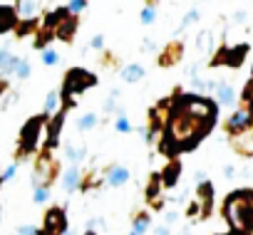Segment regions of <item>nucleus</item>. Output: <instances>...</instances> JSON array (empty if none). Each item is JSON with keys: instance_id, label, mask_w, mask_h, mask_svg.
I'll list each match as a JSON object with an SVG mask.
<instances>
[{"instance_id": "1", "label": "nucleus", "mask_w": 253, "mask_h": 235, "mask_svg": "<svg viewBox=\"0 0 253 235\" xmlns=\"http://www.w3.org/2000/svg\"><path fill=\"white\" fill-rule=\"evenodd\" d=\"M209 124L194 119V116H189L186 111L181 109H174L171 106V114H169V122L164 127V139L159 144V151L164 154H179V151H189L194 149L206 134H209Z\"/></svg>"}, {"instance_id": "2", "label": "nucleus", "mask_w": 253, "mask_h": 235, "mask_svg": "<svg viewBox=\"0 0 253 235\" xmlns=\"http://www.w3.org/2000/svg\"><path fill=\"white\" fill-rule=\"evenodd\" d=\"M223 218L231 225V233L251 235L253 233V188L233 191L223 201Z\"/></svg>"}, {"instance_id": "3", "label": "nucleus", "mask_w": 253, "mask_h": 235, "mask_svg": "<svg viewBox=\"0 0 253 235\" xmlns=\"http://www.w3.org/2000/svg\"><path fill=\"white\" fill-rule=\"evenodd\" d=\"M171 106L186 111L189 116H194V119H199L209 127H213L218 119V104L201 94H181V89H176V94L171 97Z\"/></svg>"}, {"instance_id": "4", "label": "nucleus", "mask_w": 253, "mask_h": 235, "mask_svg": "<svg viewBox=\"0 0 253 235\" xmlns=\"http://www.w3.org/2000/svg\"><path fill=\"white\" fill-rule=\"evenodd\" d=\"M60 176V161L55 159L52 151H40L35 164H33V186L35 188H50Z\"/></svg>"}, {"instance_id": "5", "label": "nucleus", "mask_w": 253, "mask_h": 235, "mask_svg": "<svg viewBox=\"0 0 253 235\" xmlns=\"http://www.w3.org/2000/svg\"><path fill=\"white\" fill-rule=\"evenodd\" d=\"M97 84V77L94 74H89L87 69H82V67H72V69H67V74H65V82H62V99L65 101H75V97L77 94H82V92H87L89 87H94Z\"/></svg>"}, {"instance_id": "6", "label": "nucleus", "mask_w": 253, "mask_h": 235, "mask_svg": "<svg viewBox=\"0 0 253 235\" xmlns=\"http://www.w3.org/2000/svg\"><path fill=\"white\" fill-rule=\"evenodd\" d=\"M211 208H213V183L211 181H204V183L196 186L194 198L186 205V215L191 220H204V218L211 215Z\"/></svg>"}, {"instance_id": "7", "label": "nucleus", "mask_w": 253, "mask_h": 235, "mask_svg": "<svg viewBox=\"0 0 253 235\" xmlns=\"http://www.w3.org/2000/svg\"><path fill=\"white\" fill-rule=\"evenodd\" d=\"M45 124H47V116L40 114V116H33V119L23 127L20 144H18V159H25V156H30L38 149V141H40V136L45 132Z\"/></svg>"}, {"instance_id": "8", "label": "nucleus", "mask_w": 253, "mask_h": 235, "mask_svg": "<svg viewBox=\"0 0 253 235\" xmlns=\"http://www.w3.org/2000/svg\"><path fill=\"white\" fill-rule=\"evenodd\" d=\"M45 28L52 30V35L62 42H72L75 35H77V18L70 15L65 8L57 10V13H47L45 18Z\"/></svg>"}, {"instance_id": "9", "label": "nucleus", "mask_w": 253, "mask_h": 235, "mask_svg": "<svg viewBox=\"0 0 253 235\" xmlns=\"http://www.w3.org/2000/svg\"><path fill=\"white\" fill-rule=\"evenodd\" d=\"M246 52H248V45H236V47H226L221 45L216 50V55L211 57V67L216 65H223V67H231V69H238L246 60Z\"/></svg>"}, {"instance_id": "10", "label": "nucleus", "mask_w": 253, "mask_h": 235, "mask_svg": "<svg viewBox=\"0 0 253 235\" xmlns=\"http://www.w3.org/2000/svg\"><path fill=\"white\" fill-rule=\"evenodd\" d=\"M65 233H67V215H65L62 208L55 205V208L47 210L40 235H65Z\"/></svg>"}, {"instance_id": "11", "label": "nucleus", "mask_w": 253, "mask_h": 235, "mask_svg": "<svg viewBox=\"0 0 253 235\" xmlns=\"http://www.w3.org/2000/svg\"><path fill=\"white\" fill-rule=\"evenodd\" d=\"M209 89H213L218 106H226V109L236 106L238 94H236V87H233L231 82H223V79H221V82H209Z\"/></svg>"}, {"instance_id": "12", "label": "nucleus", "mask_w": 253, "mask_h": 235, "mask_svg": "<svg viewBox=\"0 0 253 235\" xmlns=\"http://www.w3.org/2000/svg\"><path fill=\"white\" fill-rule=\"evenodd\" d=\"M253 124H251V116H248V111L243 109V106H236V111H231V116L223 122V132L228 134V136H233V134H241L243 129H251Z\"/></svg>"}, {"instance_id": "13", "label": "nucleus", "mask_w": 253, "mask_h": 235, "mask_svg": "<svg viewBox=\"0 0 253 235\" xmlns=\"http://www.w3.org/2000/svg\"><path fill=\"white\" fill-rule=\"evenodd\" d=\"M162 188H164V186H162V176H159V173H152L144 196H147V203H149V208H152L154 213L164 208V191H162Z\"/></svg>"}, {"instance_id": "14", "label": "nucleus", "mask_w": 253, "mask_h": 235, "mask_svg": "<svg viewBox=\"0 0 253 235\" xmlns=\"http://www.w3.org/2000/svg\"><path fill=\"white\" fill-rule=\"evenodd\" d=\"M228 144H231V149H233L238 156L251 159V156H253V127H251V129H243L241 134L228 136Z\"/></svg>"}, {"instance_id": "15", "label": "nucleus", "mask_w": 253, "mask_h": 235, "mask_svg": "<svg viewBox=\"0 0 253 235\" xmlns=\"http://www.w3.org/2000/svg\"><path fill=\"white\" fill-rule=\"evenodd\" d=\"M62 124H65V111H57L55 116H50L47 124H45V132H47V141H45V151H52L57 144H60V134H62Z\"/></svg>"}, {"instance_id": "16", "label": "nucleus", "mask_w": 253, "mask_h": 235, "mask_svg": "<svg viewBox=\"0 0 253 235\" xmlns=\"http://www.w3.org/2000/svg\"><path fill=\"white\" fill-rule=\"evenodd\" d=\"M181 57H184V42L174 40L159 52V67H174L181 62Z\"/></svg>"}, {"instance_id": "17", "label": "nucleus", "mask_w": 253, "mask_h": 235, "mask_svg": "<svg viewBox=\"0 0 253 235\" xmlns=\"http://www.w3.org/2000/svg\"><path fill=\"white\" fill-rule=\"evenodd\" d=\"M129 178H132V173H129V168H126V166L112 164V166L104 168V181H107L109 186H114V188L126 186V183H129Z\"/></svg>"}, {"instance_id": "18", "label": "nucleus", "mask_w": 253, "mask_h": 235, "mask_svg": "<svg viewBox=\"0 0 253 235\" xmlns=\"http://www.w3.org/2000/svg\"><path fill=\"white\" fill-rule=\"evenodd\" d=\"M159 176H162V186L164 188H174L179 183V178H181V161L179 159H169Z\"/></svg>"}, {"instance_id": "19", "label": "nucleus", "mask_w": 253, "mask_h": 235, "mask_svg": "<svg viewBox=\"0 0 253 235\" xmlns=\"http://www.w3.org/2000/svg\"><path fill=\"white\" fill-rule=\"evenodd\" d=\"M119 77H122V82H126V84H137V82L144 79V67H142V65H134V62L122 65V67H119Z\"/></svg>"}, {"instance_id": "20", "label": "nucleus", "mask_w": 253, "mask_h": 235, "mask_svg": "<svg viewBox=\"0 0 253 235\" xmlns=\"http://www.w3.org/2000/svg\"><path fill=\"white\" fill-rule=\"evenodd\" d=\"M149 225H152V213L149 210H139V213L132 215V230H129V235H144L149 230Z\"/></svg>"}, {"instance_id": "21", "label": "nucleus", "mask_w": 253, "mask_h": 235, "mask_svg": "<svg viewBox=\"0 0 253 235\" xmlns=\"http://www.w3.org/2000/svg\"><path fill=\"white\" fill-rule=\"evenodd\" d=\"M80 178H82L80 166H70V168L62 173V186H65V193H75V191L80 188Z\"/></svg>"}, {"instance_id": "22", "label": "nucleus", "mask_w": 253, "mask_h": 235, "mask_svg": "<svg viewBox=\"0 0 253 235\" xmlns=\"http://www.w3.org/2000/svg\"><path fill=\"white\" fill-rule=\"evenodd\" d=\"M57 111H62V92L60 89H52L45 97V116L50 119V116H55Z\"/></svg>"}, {"instance_id": "23", "label": "nucleus", "mask_w": 253, "mask_h": 235, "mask_svg": "<svg viewBox=\"0 0 253 235\" xmlns=\"http://www.w3.org/2000/svg\"><path fill=\"white\" fill-rule=\"evenodd\" d=\"M65 156L72 161V166H77L80 161H84V159H87V146H84V144H75V141H72V144H67V146H65Z\"/></svg>"}, {"instance_id": "24", "label": "nucleus", "mask_w": 253, "mask_h": 235, "mask_svg": "<svg viewBox=\"0 0 253 235\" xmlns=\"http://www.w3.org/2000/svg\"><path fill=\"white\" fill-rule=\"evenodd\" d=\"M99 124V116L94 111H84L80 119H77V132L80 134H87V132H94V127Z\"/></svg>"}, {"instance_id": "25", "label": "nucleus", "mask_w": 253, "mask_h": 235, "mask_svg": "<svg viewBox=\"0 0 253 235\" xmlns=\"http://www.w3.org/2000/svg\"><path fill=\"white\" fill-rule=\"evenodd\" d=\"M196 50H199V55L213 52V33H211V30H201V33L196 35Z\"/></svg>"}, {"instance_id": "26", "label": "nucleus", "mask_w": 253, "mask_h": 235, "mask_svg": "<svg viewBox=\"0 0 253 235\" xmlns=\"http://www.w3.org/2000/svg\"><path fill=\"white\" fill-rule=\"evenodd\" d=\"M18 60H20V57H15L13 52H8V50H3V47H0V69H3L5 74H13V72H15V65H18Z\"/></svg>"}, {"instance_id": "27", "label": "nucleus", "mask_w": 253, "mask_h": 235, "mask_svg": "<svg viewBox=\"0 0 253 235\" xmlns=\"http://www.w3.org/2000/svg\"><path fill=\"white\" fill-rule=\"evenodd\" d=\"M15 10H18V13H15V18H20V20H25V23H33V20H35V15H38V13H35V10H38V5H35V3H18V5H15Z\"/></svg>"}, {"instance_id": "28", "label": "nucleus", "mask_w": 253, "mask_h": 235, "mask_svg": "<svg viewBox=\"0 0 253 235\" xmlns=\"http://www.w3.org/2000/svg\"><path fill=\"white\" fill-rule=\"evenodd\" d=\"M134 127H132V122H129V116H126L122 109H117V114H114V132H119V134H129Z\"/></svg>"}, {"instance_id": "29", "label": "nucleus", "mask_w": 253, "mask_h": 235, "mask_svg": "<svg viewBox=\"0 0 253 235\" xmlns=\"http://www.w3.org/2000/svg\"><path fill=\"white\" fill-rule=\"evenodd\" d=\"M189 82H191V87L196 92H206L209 89V82L201 77V69L199 67H189Z\"/></svg>"}, {"instance_id": "30", "label": "nucleus", "mask_w": 253, "mask_h": 235, "mask_svg": "<svg viewBox=\"0 0 253 235\" xmlns=\"http://www.w3.org/2000/svg\"><path fill=\"white\" fill-rule=\"evenodd\" d=\"M15 13L10 10V8H0V35H3L5 30H10L13 25H15Z\"/></svg>"}, {"instance_id": "31", "label": "nucleus", "mask_w": 253, "mask_h": 235, "mask_svg": "<svg viewBox=\"0 0 253 235\" xmlns=\"http://www.w3.org/2000/svg\"><path fill=\"white\" fill-rule=\"evenodd\" d=\"M154 20H157V5L149 3V5H144V10L139 13V23L149 28V25H154Z\"/></svg>"}, {"instance_id": "32", "label": "nucleus", "mask_w": 253, "mask_h": 235, "mask_svg": "<svg viewBox=\"0 0 253 235\" xmlns=\"http://www.w3.org/2000/svg\"><path fill=\"white\" fill-rule=\"evenodd\" d=\"M40 60H42L45 67H55V65H60V52H55L52 47H45L40 52Z\"/></svg>"}, {"instance_id": "33", "label": "nucleus", "mask_w": 253, "mask_h": 235, "mask_svg": "<svg viewBox=\"0 0 253 235\" xmlns=\"http://www.w3.org/2000/svg\"><path fill=\"white\" fill-rule=\"evenodd\" d=\"M117 101H119V92L112 89L109 97H107L104 104H102V111H104V114H117Z\"/></svg>"}, {"instance_id": "34", "label": "nucleus", "mask_w": 253, "mask_h": 235, "mask_svg": "<svg viewBox=\"0 0 253 235\" xmlns=\"http://www.w3.org/2000/svg\"><path fill=\"white\" fill-rule=\"evenodd\" d=\"M30 72H33V69H30V62H28V60H18V65H15V77H18V79H28Z\"/></svg>"}, {"instance_id": "35", "label": "nucleus", "mask_w": 253, "mask_h": 235, "mask_svg": "<svg viewBox=\"0 0 253 235\" xmlns=\"http://www.w3.org/2000/svg\"><path fill=\"white\" fill-rule=\"evenodd\" d=\"M87 8H89V3H84V0H72V3H70L65 10H67L70 15L77 18V13H82V10H87Z\"/></svg>"}, {"instance_id": "36", "label": "nucleus", "mask_w": 253, "mask_h": 235, "mask_svg": "<svg viewBox=\"0 0 253 235\" xmlns=\"http://www.w3.org/2000/svg\"><path fill=\"white\" fill-rule=\"evenodd\" d=\"M33 201H35L38 205L47 203V201H50V188H35V191H33Z\"/></svg>"}, {"instance_id": "37", "label": "nucleus", "mask_w": 253, "mask_h": 235, "mask_svg": "<svg viewBox=\"0 0 253 235\" xmlns=\"http://www.w3.org/2000/svg\"><path fill=\"white\" fill-rule=\"evenodd\" d=\"M196 20H199V10H189V13H186V18H184V20H181V25H179V33H184V30H186L191 23H196Z\"/></svg>"}, {"instance_id": "38", "label": "nucleus", "mask_w": 253, "mask_h": 235, "mask_svg": "<svg viewBox=\"0 0 253 235\" xmlns=\"http://www.w3.org/2000/svg\"><path fill=\"white\" fill-rule=\"evenodd\" d=\"M89 47L97 50V52H104V37H102V35H94V37L89 40Z\"/></svg>"}, {"instance_id": "39", "label": "nucleus", "mask_w": 253, "mask_h": 235, "mask_svg": "<svg viewBox=\"0 0 253 235\" xmlns=\"http://www.w3.org/2000/svg\"><path fill=\"white\" fill-rule=\"evenodd\" d=\"M18 235H40V230L35 225H20L18 228Z\"/></svg>"}, {"instance_id": "40", "label": "nucleus", "mask_w": 253, "mask_h": 235, "mask_svg": "<svg viewBox=\"0 0 253 235\" xmlns=\"http://www.w3.org/2000/svg\"><path fill=\"white\" fill-rule=\"evenodd\" d=\"M15 173H18V164H10V166L5 168V173L0 176V181H10V178H13Z\"/></svg>"}, {"instance_id": "41", "label": "nucleus", "mask_w": 253, "mask_h": 235, "mask_svg": "<svg viewBox=\"0 0 253 235\" xmlns=\"http://www.w3.org/2000/svg\"><path fill=\"white\" fill-rule=\"evenodd\" d=\"M233 23H241V25H243V23H246V10H236V13H233Z\"/></svg>"}, {"instance_id": "42", "label": "nucleus", "mask_w": 253, "mask_h": 235, "mask_svg": "<svg viewBox=\"0 0 253 235\" xmlns=\"http://www.w3.org/2000/svg\"><path fill=\"white\" fill-rule=\"evenodd\" d=\"M142 50H144V52H152V50H157V45H154V40H149V37H147V40L142 42Z\"/></svg>"}, {"instance_id": "43", "label": "nucleus", "mask_w": 253, "mask_h": 235, "mask_svg": "<svg viewBox=\"0 0 253 235\" xmlns=\"http://www.w3.org/2000/svg\"><path fill=\"white\" fill-rule=\"evenodd\" d=\"M223 176H226V178H233V176H236V168H233L231 164H228V166H223Z\"/></svg>"}, {"instance_id": "44", "label": "nucleus", "mask_w": 253, "mask_h": 235, "mask_svg": "<svg viewBox=\"0 0 253 235\" xmlns=\"http://www.w3.org/2000/svg\"><path fill=\"white\" fill-rule=\"evenodd\" d=\"M176 220H179V213H176V210H174V213H167V223H164V225H171V223H176Z\"/></svg>"}, {"instance_id": "45", "label": "nucleus", "mask_w": 253, "mask_h": 235, "mask_svg": "<svg viewBox=\"0 0 253 235\" xmlns=\"http://www.w3.org/2000/svg\"><path fill=\"white\" fill-rule=\"evenodd\" d=\"M169 233H171V230H169V225H159L154 235H169Z\"/></svg>"}, {"instance_id": "46", "label": "nucleus", "mask_w": 253, "mask_h": 235, "mask_svg": "<svg viewBox=\"0 0 253 235\" xmlns=\"http://www.w3.org/2000/svg\"><path fill=\"white\" fill-rule=\"evenodd\" d=\"M226 235H236V233H226Z\"/></svg>"}]
</instances>
